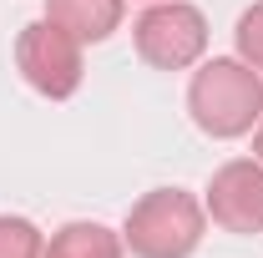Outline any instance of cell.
<instances>
[{"mask_svg":"<svg viewBox=\"0 0 263 258\" xmlns=\"http://www.w3.org/2000/svg\"><path fill=\"white\" fill-rule=\"evenodd\" d=\"M187 112H193L197 132H208L213 142L248 137L263 122V76L238 56H213L193 71Z\"/></svg>","mask_w":263,"mask_h":258,"instance_id":"1","label":"cell"},{"mask_svg":"<svg viewBox=\"0 0 263 258\" xmlns=\"http://www.w3.org/2000/svg\"><path fill=\"white\" fill-rule=\"evenodd\" d=\"M208 208L182 188H157L127 213L122 243L137 258H193L202 243Z\"/></svg>","mask_w":263,"mask_h":258,"instance_id":"2","label":"cell"},{"mask_svg":"<svg viewBox=\"0 0 263 258\" xmlns=\"http://www.w3.org/2000/svg\"><path fill=\"white\" fill-rule=\"evenodd\" d=\"M132 46L137 56L157 71H187V66L208 51V21L187 0H157L137 15L132 26Z\"/></svg>","mask_w":263,"mask_h":258,"instance_id":"3","label":"cell"},{"mask_svg":"<svg viewBox=\"0 0 263 258\" xmlns=\"http://www.w3.org/2000/svg\"><path fill=\"white\" fill-rule=\"evenodd\" d=\"M15 66L26 86L51 101H66L81 86V41L66 35L56 21H31L15 35Z\"/></svg>","mask_w":263,"mask_h":258,"instance_id":"4","label":"cell"},{"mask_svg":"<svg viewBox=\"0 0 263 258\" xmlns=\"http://www.w3.org/2000/svg\"><path fill=\"white\" fill-rule=\"evenodd\" d=\"M208 218L228 233H263V162L233 157L208 182Z\"/></svg>","mask_w":263,"mask_h":258,"instance_id":"5","label":"cell"},{"mask_svg":"<svg viewBox=\"0 0 263 258\" xmlns=\"http://www.w3.org/2000/svg\"><path fill=\"white\" fill-rule=\"evenodd\" d=\"M46 21H56L81 46H97L122 26V0H46Z\"/></svg>","mask_w":263,"mask_h":258,"instance_id":"6","label":"cell"},{"mask_svg":"<svg viewBox=\"0 0 263 258\" xmlns=\"http://www.w3.org/2000/svg\"><path fill=\"white\" fill-rule=\"evenodd\" d=\"M122 248H127L122 233L101 223H66L61 233H51L41 258H122Z\"/></svg>","mask_w":263,"mask_h":258,"instance_id":"7","label":"cell"},{"mask_svg":"<svg viewBox=\"0 0 263 258\" xmlns=\"http://www.w3.org/2000/svg\"><path fill=\"white\" fill-rule=\"evenodd\" d=\"M46 253V238L31 218H15V213H0V258H41Z\"/></svg>","mask_w":263,"mask_h":258,"instance_id":"8","label":"cell"},{"mask_svg":"<svg viewBox=\"0 0 263 258\" xmlns=\"http://www.w3.org/2000/svg\"><path fill=\"white\" fill-rule=\"evenodd\" d=\"M233 46H238V61H248L253 71H263V0H253V5L238 15Z\"/></svg>","mask_w":263,"mask_h":258,"instance_id":"9","label":"cell"},{"mask_svg":"<svg viewBox=\"0 0 263 258\" xmlns=\"http://www.w3.org/2000/svg\"><path fill=\"white\" fill-rule=\"evenodd\" d=\"M253 157L263 162V122H258V127H253Z\"/></svg>","mask_w":263,"mask_h":258,"instance_id":"10","label":"cell"},{"mask_svg":"<svg viewBox=\"0 0 263 258\" xmlns=\"http://www.w3.org/2000/svg\"><path fill=\"white\" fill-rule=\"evenodd\" d=\"M152 5H157V0H152Z\"/></svg>","mask_w":263,"mask_h":258,"instance_id":"11","label":"cell"}]
</instances>
